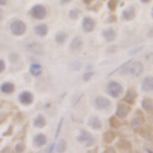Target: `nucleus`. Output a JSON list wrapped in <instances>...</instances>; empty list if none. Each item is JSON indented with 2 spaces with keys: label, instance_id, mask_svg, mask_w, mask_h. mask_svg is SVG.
<instances>
[{
  "label": "nucleus",
  "instance_id": "1",
  "mask_svg": "<svg viewBox=\"0 0 153 153\" xmlns=\"http://www.w3.org/2000/svg\"><path fill=\"white\" fill-rule=\"evenodd\" d=\"M142 72H143V66L139 61L128 62L127 65H124L122 67V69H120L121 74H129V75H133V76H139V75L142 74Z\"/></svg>",
  "mask_w": 153,
  "mask_h": 153
},
{
  "label": "nucleus",
  "instance_id": "2",
  "mask_svg": "<svg viewBox=\"0 0 153 153\" xmlns=\"http://www.w3.org/2000/svg\"><path fill=\"white\" fill-rule=\"evenodd\" d=\"M106 91H108V93H109L110 96H112V97H118V96L121 94V92H122V86H121L118 82H116V81H111V82L108 84Z\"/></svg>",
  "mask_w": 153,
  "mask_h": 153
},
{
  "label": "nucleus",
  "instance_id": "3",
  "mask_svg": "<svg viewBox=\"0 0 153 153\" xmlns=\"http://www.w3.org/2000/svg\"><path fill=\"white\" fill-rule=\"evenodd\" d=\"M11 31L14 35H22L25 32V24L22 20H14L11 24Z\"/></svg>",
  "mask_w": 153,
  "mask_h": 153
},
{
  "label": "nucleus",
  "instance_id": "4",
  "mask_svg": "<svg viewBox=\"0 0 153 153\" xmlns=\"http://www.w3.org/2000/svg\"><path fill=\"white\" fill-rule=\"evenodd\" d=\"M94 104H96V108L99 109V110H106L111 105L110 100L105 97H97L96 100H94Z\"/></svg>",
  "mask_w": 153,
  "mask_h": 153
},
{
  "label": "nucleus",
  "instance_id": "5",
  "mask_svg": "<svg viewBox=\"0 0 153 153\" xmlns=\"http://www.w3.org/2000/svg\"><path fill=\"white\" fill-rule=\"evenodd\" d=\"M45 14H47V10L41 5H37L31 10V16L36 19H42L45 17Z\"/></svg>",
  "mask_w": 153,
  "mask_h": 153
},
{
  "label": "nucleus",
  "instance_id": "6",
  "mask_svg": "<svg viewBox=\"0 0 153 153\" xmlns=\"http://www.w3.org/2000/svg\"><path fill=\"white\" fill-rule=\"evenodd\" d=\"M78 141L85 143L86 146H92L94 143V139L91 136V134H88L87 131H82L79 136H78Z\"/></svg>",
  "mask_w": 153,
  "mask_h": 153
},
{
  "label": "nucleus",
  "instance_id": "7",
  "mask_svg": "<svg viewBox=\"0 0 153 153\" xmlns=\"http://www.w3.org/2000/svg\"><path fill=\"white\" fill-rule=\"evenodd\" d=\"M141 86H142V90L145 92H153V78L152 76L145 78Z\"/></svg>",
  "mask_w": 153,
  "mask_h": 153
},
{
  "label": "nucleus",
  "instance_id": "8",
  "mask_svg": "<svg viewBox=\"0 0 153 153\" xmlns=\"http://www.w3.org/2000/svg\"><path fill=\"white\" fill-rule=\"evenodd\" d=\"M129 110H130V108H129L128 105L120 104V105H118V108H117V112H116V115H117V117L123 118V117H126V116L128 115Z\"/></svg>",
  "mask_w": 153,
  "mask_h": 153
},
{
  "label": "nucleus",
  "instance_id": "9",
  "mask_svg": "<svg viewBox=\"0 0 153 153\" xmlns=\"http://www.w3.org/2000/svg\"><path fill=\"white\" fill-rule=\"evenodd\" d=\"M82 27H84V30L87 31V32L92 31L93 27H94V20H93L92 18H88V17L85 18L84 22H82Z\"/></svg>",
  "mask_w": 153,
  "mask_h": 153
},
{
  "label": "nucleus",
  "instance_id": "10",
  "mask_svg": "<svg viewBox=\"0 0 153 153\" xmlns=\"http://www.w3.org/2000/svg\"><path fill=\"white\" fill-rule=\"evenodd\" d=\"M88 126H90L91 128H93V129H100V128H102V122L99 121L98 117L91 116V117L88 118Z\"/></svg>",
  "mask_w": 153,
  "mask_h": 153
},
{
  "label": "nucleus",
  "instance_id": "11",
  "mask_svg": "<svg viewBox=\"0 0 153 153\" xmlns=\"http://www.w3.org/2000/svg\"><path fill=\"white\" fill-rule=\"evenodd\" d=\"M19 100H20V103H23V104H30L31 102H32V96H31V93H29V92H22L20 94H19Z\"/></svg>",
  "mask_w": 153,
  "mask_h": 153
},
{
  "label": "nucleus",
  "instance_id": "12",
  "mask_svg": "<svg viewBox=\"0 0 153 153\" xmlns=\"http://www.w3.org/2000/svg\"><path fill=\"white\" fill-rule=\"evenodd\" d=\"M103 36L106 41H114L115 37H116V32L114 29H106L103 31Z\"/></svg>",
  "mask_w": 153,
  "mask_h": 153
},
{
  "label": "nucleus",
  "instance_id": "13",
  "mask_svg": "<svg viewBox=\"0 0 153 153\" xmlns=\"http://www.w3.org/2000/svg\"><path fill=\"white\" fill-rule=\"evenodd\" d=\"M45 142H47V137H45V135H43V134H38V135H36L35 139H33V143H35V146H38V147L43 146Z\"/></svg>",
  "mask_w": 153,
  "mask_h": 153
},
{
  "label": "nucleus",
  "instance_id": "14",
  "mask_svg": "<svg viewBox=\"0 0 153 153\" xmlns=\"http://www.w3.org/2000/svg\"><path fill=\"white\" fill-rule=\"evenodd\" d=\"M71 49L72 50H79L81 47H82V42H81V39L79 38V37H75V38H73V41L71 42Z\"/></svg>",
  "mask_w": 153,
  "mask_h": 153
},
{
  "label": "nucleus",
  "instance_id": "15",
  "mask_svg": "<svg viewBox=\"0 0 153 153\" xmlns=\"http://www.w3.org/2000/svg\"><path fill=\"white\" fill-rule=\"evenodd\" d=\"M35 31H36V33H37L38 36H45L47 32H48V27H47V25L41 24V25L35 26Z\"/></svg>",
  "mask_w": 153,
  "mask_h": 153
},
{
  "label": "nucleus",
  "instance_id": "16",
  "mask_svg": "<svg viewBox=\"0 0 153 153\" xmlns=\"http://www.w3.org/2000/svg\"><path fill=\"white\" fill-rule=\"evenodd\" d=\"M129 104H133L134 102H135V99H136V92L134 91V90H130V91H128V93H127V97L124 98Z\"/></svg>",
  "mask_w": 153,
  "mask_h": 153
},
{
  "label": "nucleus",
  "instance_id": "17",
  "mask_svg": "<svg viewBox=\"0 0 153 153\" xmlns=\"http://www.w3.org/2000/svg\"><path fill=\"white\" fill-rule=\"evenodd\" d=\"M142 106H143V109H145L147 112H152V111H153V100H151V99H145V100L142 102Z\"/></svg>",
  "mask_w": 153,
  "mask_h": 153
},
{
  "label": "nucleus",
  "instance_id": "18",
  "mask_svg": "<svg viewBox=\"0 0 153 153\" xmlns=\"http://www.w3.org/2000/svg\"><path fill=\"white\" fill-rule=\"evenodd\" d=\"M0 88H1V91L5 92V93H11V92H13V90H14L13 85L10 84V82H5V84H2Z\"/></svg>",
  "mask_w": 153,
  "mask_h": 153
},
{
  "label": "nucleus",
  "instance_id": "19",
  "mask_svg": "<svg viewBox=\"0 0 153 153\" xmlns=\"http://www.w3.org/2000/svg\"><path fill=\"white\" fill-rule=\"evenodd\" d=\"M27 49L31 50V51H33L35 54H42V48H41V45L37 44V43H33V44L27 45Z\"/></svg>",
  "mask_w": 153,
  "mask_h": 153
},
{
  "label": "nucleus",
  "instance_id": "20",
  "mask_svg": "<svg viewBox=\"0 0 153 153\" xmlns=\"http://www.w3.org/2000/svg\"><path fill=\"white\" fill-rule=\"evenodd\" d=\"M35 126H36V127H39V128L44 127V126H45V118H44L42 115H38V116L36 117V120H35Z\"/></svg>",
  "mask_w": 153,
  "mask_h": 153
},
{
  "label": "nucleus",
  "instance_id": "21",
  "mask_svg": "<svg viewBox=\"0 0 153 153\" xmlns=\"http://www.w3.org/2000/svg\"><path fill=\"white\" fill-rule=\"evenodd\" d=\"M134 14H135V12H134V10L130 7V8H127V10L123 12V18H124V19H131V18L134 17Z\"/></svg>",
  "mask_w": 153,
  "mask_h": 153
},
{
  "label": "nucleus",
  "instance_id": "22",
  "mask_svg": "<svg viewBox=\"0 0 153 153\" xmlns=\"http://www.w3.org/2000/svg\"><path fill=\"white\" fill-rule=\"evenodd\" d=\"M66 38H67V35H66L65 32H57V33H56V42H57V43L62 44V43L66 41Z\"/></svg>",
  "mask_w": 153,
  "mask_h": 153
},
{
  "label": "nucleus",
  "instance_id": "23",
  "mask_svg": "<svg viewBox=\"0 0 153 153\" xmlns=\"http://www.w3.org/2000/svg\"><path fill=\"white\" fill-rule=\"evenodd\" d=\"M30 72H31V74H33V75L41 74V66H39V65H31Z\"/></svg>",
  "mask_w": 153,
  "mask_h": 153
},
{
  "label": "nucleus",
  "instance_id": "24",
  "mask_svg": "<svg viewBox=\"0 0 153 153\" xmlns=\"http://www.w3.org/2000/svg\"><path fill=\"white\" fill-rule=\"evenodd\" d=\"M56 151H57L59 153H63V152L66 151V141H65V140H61V141L57 143Z\"/></svg>",
  "mask_w": 153,
  "mask_h": 153
},
{
  "label": "nucleus",
  "instance_id": "25",
  "mask_svg": "<svg viewBox=\"0 0 153 153\" xmlns=\"http://www.w3.org/2000/svg\"><path fill=\"white\" fill-rule=\"evenodd\" d=\"M142 123H143V120H142L141 117H140V118H139V117H136L135 120H133L131 126H133V127H140Z\"/></svg>",
  "mask_w": 153,
  "mask_h": 153
},
{
  "label": "nucleus",
  "instance_id": "26",
  "mask_svg": "<svg viewBox=\"0 0 153 153\" xmlns=\"http://www.w3.org/2000/svg\"><path fill=\"white\" fill-rule=\"evenodd\" d=\"M115 137V135L112 134V133H106L105 135H104V140L106 141V142H109V141H111L112 139Z\"/></svg>",
  "mask_w": 153,
  "mask_h": 153
},
{
  "label": "nucleus",
  "instance_id": "27",
  "mask_svg": "<svg viewBox=\"0 0 153 153\" xmlns=\"http://www.w3.org/2000/svg\"><path fill=\"white\" fill-rule=\"evenodd\" d=\"M78 16H79V11H78V10H72L71 13H69V17H71L72 19H75Z\"/></svg>",
  "mask_w": 153,
  "mask_h": 153
},
{
  "label": "nucleus",
  "instance_id": "28",
  "mask_svg": "<svg viewBox=\"0 0 153 153\" xmlns=\"http://www.w3.org/2000/svg\"><path fill=\"white\" fill-rule=\"evenodd\" d=\"M16 149H17V152H23L24 151V145L23 143H19V145H17V147H16Z\"/></svg>",
  "mask_w": 153,
  "mask_h": 153
},
{
  "label": "nucleus",
  "instance_id": "29",
  "mask_svg": "<svg viewBox=\"0 0 153 153\" xmlns=\"http://www.w3.org/2000/svg\"><path fill=\"white\" fill-rule=\"evenodd\" d=\"M62 118L60 120V123H59V126H57V129H56V137H57V135H59V133H60V128H61V124H62Z\"/></svg>",
  "mask_w": 153,
  "mask_h": 153
},
{
  "label": "nucleus",
  "instance_id": "30",
  "mask_svg": "<svg viewBox=\"0 0 153 153\" xmlns=\"http://www.w3.org/2000/svg\"><path fill=\"white\" fill-rule=\"evenodd\" d=\"M91 76H92V73H86V74L84 75V80H88Z\"/></svg>",
  "mask_w": 153,
  "mask_h": 153
},
{
  "label": "nucleus",
  "instance_id": "31",
  "mask_svg": "<svg viewBox=\"0 0 153 153\" xmlns=\"http://www.w3.org/2000/svg\"><path fill=\"white\" fill-rule=\"evenodd\" d=\"M4 68H5V63H4L2 60H0V73L4 71Z\"/></svg>",
  "mask_w": 153,
  "mask_h": 153
},
{
  "label": "nucleus",
  "instance_id": "32",
  "mask_svg": "<svg viewBox=\"0 0 153 153\" xmlns=\"http://www.w3.org/2000/svg\"><path fill=\"white\" fill-rule=\"evenodd\" d=\"M104 153H115V151H114L112 148H109V149H106Z\"/></svg>",
  "mask_w": 153,
  "mask_h": 153
},
{
  "label": "nucleus",
  "instance_id": "33",
  "mask_svg": "<svg viewBox=\"0 0 153 153\" xmlns=\"http://www.w3.org/2000/svg\"><path fill=\"white\" fill-rule=\"evenodd\" d=\"M4 4H6V0H0V5H4Z\"/></svg>",
  "mask_w": 153,
  "mask_h": 153
},
{
  "label": "nucleus",
  "instance_id": "34",
  "mask_svg": "<svg viewBox=\"0 0 153 153\" xmlns=\"http://www.w3.org/2000/svg\"><path fill=\"white\" fill-rule=\"evenodd\" d=\"M1 18H2V11L0 10V20H1Z\"/></svg>",
  "mask_w": 153,
  "mask_h": 153
},
{
  "label": "nucleus",
  "instance_id": "35",
  "mask_svg": "<svg viewBox=\"0 0 153 153\" xmlns=\"http://www.w3.org/2000/svg\"><path fill=\"white\" fill-rule=\"evenodd\" d=\"M142 2H148V1H151V0H141Z\"/></svg>",
  "mask_w": 153,
  "mask_h": 153
},
{
  "label": "nucleus",
  "instance_id": "36",
  "mask_svg": "<svg viewBox=\"0 0 153 153\" xmlns=\"http://www.w3.org/2000/svg\"><path fill=\"white\" fill-rule=\"evenodd\" d=\"M61 1H62V2H68L69 0H61Z\"/></svg>",
  "mask_w": 153,
  "mask_h": 153
},
{
  "label": "nucleus",
  "instance_id": "37",
  "mask_svg": "<svg viewBox=\"0 0 153 153\" xmlns=\"http://www.w3.org/2000/svg\"><path fill=\"white\" fill-rule=\"evenodd\" d=\"M90 1H91V0H85V2H90Z\"/></svg>",
  "mask_w": 153,
  "mask_h": 153
},
{
  "label": "nucleus",
  "instance_id": "38",
  "mask_svg": "<svg viewBox=\"0 0 153 153\" xmlns=\"http://www.w3.org/2000/svg\"><path fill=\"white\" fill-rule=\"evenodd\" d=\"M152 17H153V10H152Z\"/></svg>",
  "mask_w": 153,
  "mask_h": 153
}]
</instances>
